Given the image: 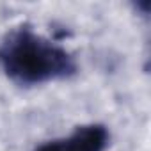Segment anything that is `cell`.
Instances as JSON below:
<instances>
[{
	"label": "cell",
	"instance_id": "6da1fadb",
	"mask_svg": "<svg viewBox=\"0 0 151 151\" xmlns=\"http://www.w3.org/2000/svg\"><path fill=\"white\" fill-rule=\"evenodd\" d=\"M0 66L20 86H37L68 78L77 71L73 57L64 48L29 27H20L7 34L0 45Z\"/></svg>",
	"mask_w": 151,
	"mask_h": 151
},
{
	"label": "cell",
	"instance_id": "7a4b0ae2",
	"mask_svg": "<svg viewBox=\"0 0 151 151\" xmlns=\"http://www.w3.org/2000/svg\"><path fill=\"white\" fill-rule=\"evenodd\" d=\"M109 142V132L101 124L77 128L68 139L59 140V151H103Z\"/></svg>",
	"mask_w": 151,
	"mask_h": 151
},
{
	"label": "cell",
	"instance_id": "3957f363",
	"mask_svg": "<svg viewBox=\"0 0 151 151\" xmlns=\"http://www.w3.org/2000/svg\"><path fill=\"white\" fill-rule=\"evenodd\" d=\"M36 151H59V140H52V142H46V144L39 146Z\"/></svg>",
	"mask_w": 151,
	"mask_h": 151
}]
</instances>
